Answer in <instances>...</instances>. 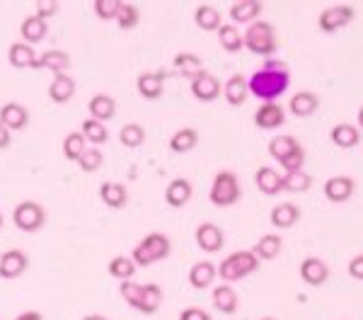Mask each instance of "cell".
<instances>
[{"label":"cell","mask_w":363,"mask_h":320,"mask_svg":"<svg viewBox=\"0 0 363 320\" xmlns=\"http://www.w3.org/2000/svg\"><path fill=\"white\" fill-rule=\"evenodd\" d=\"M262 265V260L257 258L252 250H238V253L228 255V258L220 262V267H216L218 277L223 282H240V279L250 277L252 272H257Z\"/></svg>","instance_id":"obj_3"},{"label":"cell","mask_w":363,"mask_h":320,"mask_svg":"<svg viewBox=\"0 0 363 320\" xmlns=\"http://www.w3.org/2000/svg\"><path fill=\"white\" fill-rule=\"evenodd\" d=\"M220 95L225 97V102L230 104V107H242L245 102H247V78H245L242 73H233L230 78L223 83V92Z\"/></svg>","instance_id":"obj_13"},{"label":"cell","mask_w":363,"mask_h":320,"mask_svg":"<svg viewBox=\"0 0 363 320\" xmlns=\"http://www.w3.org/2000/svg\"><path fill=\"white\" fill-rule=\"evenodd\" d=\"M102 162H104V155H102V150L95 148V145H87V148L83 150V155L78 158V165H80V170L83 172H97L99 167H102Z\"/></svg>","instance_id":"obj_42"},{"label":"cell","mask_w":363,"mask_h":320,"mask_svg":"<svg viewBox=\"0 0 363 320\" xmlns=\"http://www.w3.org/2000/svg\"><path fill=\"white\" fill-rule=\"evenodd\" d=\"M179 320H213V318H211V313L203 311V308L189 306V308H184V311L179 313Z\"/></svg>","instance_id":"obj_49"},{"label":"cell","mask_w":363,"mask_h":320,"mask_svg":"<svg viewBox=\"0 0 363 320\" xmlns=\"http://www.w3.org/2000/svg\"><path fill=\"white\" fill-rule=\"evenodd\" d=\"M87 112H90V119H97V121H109L114 119L116 114V100L112 95H104V92H99V95L90 97V102H87Z\"/></svg>","instance_id":"obj_18"},{"label":"cell","mask_w":363,"mask_h":320,"mask_svg":"<svg viewBox=\"0 0 363 320\" xmlns=\"http://www.w3.org/2000/svg\"><path fill=\"white\" fill-rule=\"evenodd\" d=\"M349 277L356 279V282H361L363 279V258L361 255H356V258L349 262Z\"/></svg>","instance_id":"obj_50"},{"label":"cell","mask_w":363,"mask_h":320,"mask_svg":"<svg viewBox=\"0 0 363 320\" xmlns=\"http://www.w3.org/2000/svg\"><path fill=\"white\" fill-rule=\"evenodd\" d=\"M165 78L167 71H145L138 75L136 87L140 92V97L145 100H160L162 92H165Z\"/></svg>","instance_id":"obj_9"},{"label":"cell","mask_w":363,"mask_h":320,"mask_svg":"<svg viewBox=\"0 0 363 320\" xmlns=\"http://www.w3.org/2000/svg\"><path fill=\"white\" fill-rule=\"evenodd\" d=\"M301 279L310 287H322L330 279V267L320 258H308L301 262Z\"/></svg>","instance_id":"obj_16"},{"label":"cell","mask_w":363,"mask_h":320,"mask_svg":"<svg viewBox=\"0 0 363 320\" xmlns=\"http://www.w3.org/2000/svg\"><path fill=\"white\" fill-rule=\"evenodd\" d=\"M216 277H218V272H216V265H213V262H208V260L196 262V265L189 270V284L194 289H208L211 284H213Z\"/></svg>","instance_id":"obj_26"},{"label":"cell","mask_w":363,"mask_h":320,"mask_svg":"<svg viewBox=\"0 0 363 320\" xmlns=\"http://www.w3.org/2000/svg\"><path fill=\"white\" fill-rule=\"evenodd\" d=\"M240 180L235 172L230 170H220L218 175L213 177V184H211V202L216 204V206H233L238 199H240Z\"/></svg>","instance_id":"obj_5"},{"label":"cell","mask_w":363,"mask_h":320,"mask_svg":"<svg viewBox=\"0 0 363 320\" xmlns=\"http://www.w3.org/2000/svg\"><path fill=\"white\" fill-rule=\"evenodd\" d=\"M37 68H44V71H51L54 75L58 73H68L70 68V56L61 49H49L44 51L42 56H37Z\"/></svg>","instance_id":"obj_20"},{"label":"cell","mask_w":363,"mask_h":320,"mask_svg":"<svg viewBox=\"0 0 363 320\" xmlns=\"http://www.w3.org/2000/svg\"><path fill=\"white\" fill-rule=\"evenodd\" d=\"M169 250H172V243H169V238L165 233H148V236L133 248L131 260L136 262V267H148V265H153V262L165 260L169 255Z\"/></svg>","instance_id":"obj_4"},{"label":"cell","mask_w":363,"mask_h":320,"mask_svg":"<svg viewBox=\"0 0 363 320\" xmlns=\"http://www.w3.org/2000/svg\"><path fill=\"white\" fill-rule=\"evenodd\" d=\"M255 182H257V187H259L262 194H267V197H277L284 192V187H281V175L277 170H272V167H267V165L257 170Z\"/></svg>","instance_id":"obj_31"},{"label":"cell","mask_w":363,"mask_h":320,"mask_svg":"<svg viewBox=\"0 0 363 320\" xmlns=\"http://www.w3.org/2000/svg\"><path fill=\"white\" fill-rule=\"evenodd\" d=\"M194 22L203 32H218V27L223 25V17H220V13L213 5H199L194 10Z\"/></svg>","instance_id":"obj_33"},{"label":"cell","mask_w":363,"mask_h":320,"mask_svg":"<svg viewBox=\"0 0 363 320\" xmlns=\"http://www.w3.org/2000/svg\"><path fill=\"white\" fill-rule=\"evenodd\" d=\"M107 272L109 277L119 279V282H128V279H133V275H136V262L126 258V255H119V258L109 260Z\"/></svg>","instance_id":"obj_36"},{"label":"cell","mask_w":363,"mask_h":320,"mask_svg":"<svg viewBox=\"0 0 363 320\" xmlns=\"http://www.w3.org/2000/svg\"><path fill=\"white\" fill-rule=\"evenodd\" d=\"M196 243L203 253H220L225 245L223 231L216 224H199L196 226Z\"/></svg>","instance_id":"obj_12"},{"label":"cell","mask_w":363,"mask_h":320,"mask_svg":"<svg viewBox=\"0 0 363 320\" xmlns=\"http://www.w3.org/2000/svg\"><path fill=\"white\" fill-rule=\"evenodd\" d=\"M119 141L121 145H126V148H140V145L145 143V129L140 124H124L119 131Z\"/></svg>","instance_id":"obj_40"},{"label":"cell","mask_w":363,"mask_h":320,"mask_svg":"<svg viewBox=\"0 0 363 320\" xmlns=\"http://www.w3.org/2000/svg\"><path fill=\"white\" fill-rule=\"evenodd\" d=\"M199 145V131L191 129V126H182L179 131L172 133L169 138V150L172 153H189Z\"/></svg>","instance_id":"obj_27"},{"label":"cell","mask_w":363,"mask_h":320,"mask_svg":"<svg viewBox=\"0 0 363 320\" xmlns=\"http://www.w3.org/2000/svg\"><path fill=\"white\" fill-rule=\"evenodd\" d=\"M0 124L8 131H22L29 124V112L25 104L20 102H8L0 107Z\"/></svg>","instance_id":"obj_11"},{"label":"cell","mask_w":363,"mask_h":320,"mask_svg":"<svg viewBox=\"0 0 363 320\" xmlns=\"http://www.w3.org/2000/svg\"><path fill=\"white\" fill-rule=\"evenodd\" d=\"M10 141H13V136H10V131L5 129L3 124H0V150H5V148H8Z\"/></svg>","instance_id":"obj_51"},{"label":"cell","mask_w":363,"mask_h":320,"mask_svg":"<svg viewBox=\"0 0 363 320\" xmlns=\"http://www.w3.org/2000/svg\"><path fill=\"white\" fill-rule=\"evenodd\" d=\"M330 138L337 148H356V145L361 143V131L351 124H337V126H332Z\"/></svg>","instance_id":"obj_29"},{"label":"cell","mask_w":363,"mask_h":320,"mask_svg":"<svg viewBox=\"0 0 363 320\" xmlns=\"http://www.w3.org/2000/svg\"><path fill=\"white\" fill-rule=\"evenodd\" d=\"M15 320H44L42 313H37V311H25V313H20Z\"/></svg>","instance_id":"obj_52"},{"label":"cell","mask_w":363,"mask_h":320,"mask_svg":"<svg viewBox=\"0 0 363 320\" xmlns=\"http://www.w3.org/2000/svg\"><path fill=\"white\" fill-rule=\"evenodd\" d=\"M121 0H95L92 3V10L99 20H116V13H119Z\"/></svg>","instance_id":"obj_46"},{"label":"cell","mask_w":363,"mask_h":320,"mask_svg":"<svg viewBox=\"0 0 363 320\" xmlns=\"http://www.w3.org/2000/svg\"><path fill=\"white\" fill-rule=\"evenodd\" d=\"M99 199L109 209H124L128 202V192L119 182H102L99 184Z\"/></svg>","instance_id":"obj_25"},{"label":"cell","mask_w":363,"mask_h":320,"mask_svg":"<svg viewBox=\"0 0 363 320\" xmlns=\"http://www.w3.org/2000/svg\"><path fill=\"white\" fill-rule=\"evenodd\" d=\"M0 228H3V214H0Z\"/></svg>","instance_id":"obj_54"},{"label":"cell","mask_w":363,"mask_h":320,"mask_svg":"<svg viewBox=\"0 0 363 320\" xmlns=\"http://www.w3.org/2000/svg\"><path fill=\"white\" fill-rule=\"evenodd\" d=\"M213 308L223 316H233L238 311V294L233 291L230 284H220L213 289Z\"/></svg>","instance_id":"obj_28"},{"label":"cell","mask_w":363,"mask_h":320,"mask_svg":"<svg viewBox=\"0 0 363 320\" xmlns=\"http://www.w3.org/2000/svg\"><path fill=\"white\" fill-rule=\"evenodd\" d=\"M174 71L184 75V78H194L199 71H203V63L196 54H186L184 51V54L174 56Z\"/></svg>","instance_id":"obj_39"},{"label":"cell","mask_w":363,"mask_h":320,"mask_svg":"<svg viewBox=\"0 0 363 320\" xmlns=\"http://www.w3.org/2000/svg\"><path fill=\"white\" fill-rule=\"evenodd\" d=\"M80 133L85 136V141L90 143V145H102V143H107L109 141V131H107V126L102 124V121H97V119H87L80 124Z\"/></svg>","instance_id":"obj_34"},{"label":"cell","mask_w":363,"mask_h":320,"mask_svg":"<svg viewBox=\"0 0 363 320\" xmlns=\"http://www.w3.org/2000/svg\"><path fill=\"white\" fill-rule=\"evenodd\" d=\"M46 22L44 20H39L37 15H29L22 20V25H20V34H22V39H25V44H39V42H44V37H46Z\"/></svg>","instance_id":"obj_30"},{"label":"cell","mask_w":363,"mask_h":320,"mask_svg":"<svg viewBox=\"0 0 363 320\" xmlns=\"http://www.w3.org/2000/svg\"><path fill=\"white\" fill-rule=\"evenodd\" d=\"M262 8L264 5L257 3V0H238V3L230 5V20L238 22V25H252V22H257Z\"/></svg>","instance_id":"obj_21"},{"label":"cell","mask_w":363,"mask_h":320,"mask_svg":"<svg viewBox=\"0 0 363 320\" xmlns=\"http://www.w3.org/2000/svg\"><path fill=\"white\" fill-rule=\"evenodd\" d=\"M140 22V10L133 3H121L116 13V25L121 29H133Z\"/></svg>","instance_id":"obj_43"},{"label":"cell","mask_w":363,"mask_h":320,"mask_svg":"<svg viewBox=\"0 0 363 320\" xmlns=\"http://www.w3.org/2000/svg\"><path fill=\"white\" fill-rule=\"evenodd\" d=\"M262 320H277V318H262Z\"/></svg>","instance_id":"obj_55"},{"label":"cell","mask_w":363,"mask_h":320,"mask_svg":"<svg viewBox=\"0 0 363 320\" xmlns=\"http://www.w3.org/2000/svg\"><path fill=\"white\" fill-rule=\"evenodd\" d=\"M119 294H121V299H124L128 306L138 311V306H140V284L131 282V279H128V282H121Z\"/></svg>","instance_id":"obj_47"},{"label":"cell","mask_w":363,"mask_h":320,"mask_svg":"<svg viewBox=\"0 0 363 320\" xmlns=\"http://www.w3.org/2000/svg\"><path fill=\"white\" fill-rule=\"evenodd\" d=\"M318 107H320V97L310 90L296 92V95L291 97V104H289V109L294 116H310V114L318 112Z\"/></svg>","instance_id":"obj_23"},{"label":"cell","mask_w":363,"mask_h":320,"mask_svg":"<svg viewBox=\"0 0 363 320\" xmlns=\"http://www.w3.org/2000/svg\"><path fill=\"white\" fill-rule=\"evenodd\" d=\"M83 320H109L107 316H99V313H90V316H85Z\"/></svg>","instance_id":"obj_53"},{"label":"cell","mask_w":363,"mask_h":320,"mask_svg":"<svg viewBox=\"0 0 363 320\" xmlns=\"http://www.w3.org/2000/svg\"><path fill=\"white\" fill-rule=\"evenodd\" d=\"M296 145H298V141L294 136H277V138H272V143H269V155L281 160V158H286Z\"/></svg>","instance_id":"obj_44"},{"label":"cell","mask_w":363,"mask_h":320,"mask_svg":"<svg viewBox=\"0 0 363 320\" xmlns=\"http://www.w3.org/2000/svg\"><path fill=\"white\" fill-rule=\"evenodd\" d=\"M291 85V71H272V68H262L247 80V90L262 102H277Z\"/></svg>","instance_id":"obj_1"},{"label":"cell","mask_w":363,"mask_h":320,"mask_svg":"<svg viewBox=\"0 0 363 320\" xmlns=\"http://www.w3.org/2000/svg\"><path fill=\"white\" fill-rule=\"evenodd\" d=\"M191 194H194V187L186 177H177L167 184L165 189V202L169 204L172 209H182L184 204H189Z\"/></svg>","instance_id":"obj_17"},{"label":"cell","mask_w":363,"mask_h":320,"mask_svg":"<svg viewBox=\"0 0 363 320\" xmlns=\"http://www.w3.org/2000/svg\"><path fill=\"white\" fill-rule=\"evenodd\" d=\"M8 61L13 68H37V51L25 42H15L8 49Z\"/></svg>","instance_id":"obj_22"},{"label":"cell","mask_w":363,"mask_h":320,"mask_svg":"<svg viewBox=\"0 0 363 320\" xmlns=\"http://www.w3.org/2000/svg\"><path fill=\"white\" fill-rule=\"evenodd\" d=\"M162 304V289L157 284H140V306L138 311L145 316H153Z\"/></svg>","instance_id":"obj_32"},{"label":"cell","mask_w":363,"mask_h":320,"mask_svg":"<svg viewBox=\"0 0 363 320\" xmlns=\"http://www.w3.org/2000/svg\"><path fill=\"white\" fill-rule=\"evenodd\" d=\"M29 267V258L22 250H8V253L0 255V279H17L25 275Z\"/></svg>","instance_id":"obj_10"},{"label":"cell","mask_w":363,"mask_h":320,"mask_svg":"<svg viewBox=\"0 0 363 320\" xmlns=\"http://www.w3.org/2000/svg\"><path fill=\"white\" fill-rule=\"evenodd\" d=\"M279 165L284 167L286 172H296V170H303V165H306V150H303V145L298 143L294 150H291L286 158L279 160Z\"/></svg>","instance_id":"obj_45"},{"label":"cell","mask_w":363,"mask_h":320,"mask_svg":"<svg viewBox=\"0 0 363 320\" xmlns=\"http://www.w3.org/2000/svg\"><path fill=\"white\" fill-rule=\"evenodd\" d=\"M218 42L228 54H238L242 51V34L235 25H220L218 27Z\"/></svg>","instance_id":"obj_38"},{"label":"cell","mask_w":363,"mask_h":320,"mask_svg":"<svg viewBox=\"0 0 363 320\" xmlns=\"http://www.w3.org/2000/svg\"><path fill=\"white\" fill-rule=\"evenodd\" d=\"M281 245H284V241H281V236H274V233H267V236H262V238H259V243H257L252 253H255L259 260H274V258H277V255L281 253Z\"/></svg>","instance_id":"obj_37"},{"label":"cell","mask_w":363,"mask_h":320,"mask_svg":"<svg viewBox=\"0 0 363 320\" xmlns=\"http://www.w3.org/2000/svg\"><path fill=\"white\" fill-rule=\"evenodd\" d=\"M73 95H75V80L68 73L54 75V80L49 85V100L56 104H66L73 100Z\"/></svg>","instance_id":"obj_19"},{"label":"cell","mask_w":363,"mask_h":320,"mask_svg":"<svg viewBox=\"0 0 363 320\" xmlns=\"http://www.w3.org/2000/svg\"><path fill=\"white\" fill-rule=\"evenodd\" d=\"M242 49L252 51V54L257 56H274L279 49V39H277V29H274L272 22H252V25H247V29H245L242 34Z\"/></svg>","instance_id":"obj_2"},{"label":"cell","mask_w":363,"mask_h":320,"mask_svg":"<svg viewBox=\"0 0 363 320\" xmlns=\"http://www.w3.org/2000/svg\"><path fill=\"white\" fill-rule=\"evenodd\" d=\"M85 148H87V141H85V136L80 131H70L68 136L63 138V155H66L68 160L78 162V158L83 155Z\"/></svg>","instance_id":"obj_41"},{"label":"cell","mask_w":363,"mask_h":320,"mask_svg":"<svg viewBox=\"0 0 363 320\" xmlns=\"http://www.w3.org/2000/svg\"><path fill=\"white\" fill-rule=\"evenodd\" d=\"M13 224L22 233H37L46 224V211L37 202H22L13 209Z\"/></svg>","instance_id":"obj_6"},{"label":"cell","mask_w":363,"mask_h":320,"mask_svg":"<svg viewBox=\"0 0 363 320\" xmlns=\"http://www.w3.org/2000/svg\"><path fill=\"white\" fill-rule=\"evenodd\" d=\"M354 17H356V10L351 8V5H330V8H325L318 15V27L322 32L332 34V32H339L342 27H347Z\"/></svg>","instance_id":"obj_7"},{"label":"cell","mask_w":363,"mask_h":320,"mask_svg":"<svg viewBox=\"0 0 363 320\" xmlns=\"http://www.w3.org/2000/svg\"><path fill=\"white\" fill-rule=\"evenodd\" d=\"M34 8H37V15L39 20H49V17H54V15H58V10H61V5L56 3V0H39L37 5H34Z\"/></svg>","instance_id":"obj_48"},{"label":"cell","mask_w":363,"mask_h":320,"mask_svg":"<svg viewBox=\"0 0 363 320\" xmlns=\"http://www.w3.org/2000/svg\"><path fill=\"white\" fill-rule=\"evenodd\" d=\"M286 121V112L284 107L277 102H262V107H257L255 112V126L259 129H279Z\"/></svg>","instance_id":"obj_14"},{"label":"cell","mask_w":363,"mask_h":320,"mask_svg":"<svg viewBox=\"0 0 363 320\" xmlns=\"http://www.w3.org/2000/svg\"><path fill=\"white\" fill-rule=\"evenodd\" d=\"M356 189V182L347 175H337V177H330L325 182V197L335 204H344L347 199H351Z\"/></svg>","instance_id":"obj_15"},{"label":"cell","mask_w":363,"mask_h":320,"mask_svg":"<svg viewBox=\"0 0 363 320\" xmlns=\"http://www.w3.org/2000/svg\"><path fill=\"white\" fill-rule=\"evenodd\" d=\"M310 184H313V175H308L306 170H296V172L281 175V187H284V192H294V194H301V192L310 189Z\"/></svg>","instance_id":"obj_35"},{"label":"cell","mask_w":363,"mask_h":320,"mask_svg":"<svg viewBox=\"0 0 363 320\" xmlns=\"http://www.w3.org/2000/svg\"><path fill=\"white\" fill-rule=\"evenodd\" d=\"M220 92H223V83H220L213 73H208L206 68H203V71H199L194 78H191V95H194L196 100L213 102V100H218V97H220Z\"/></svg>","instance_id":"obj_8"},{"label":"cell","mask_w":363,"mask_h":320,"mask_svg":"<svg viewBox=\"0 0 363 320\" xmlns=\"http://www.w3.org/2000/svg\"><path fill=\"white\" fill-rule=\"evenodd\" d=\"M298 221H301V209H298L296 204L286 202V204H277V206L272 209V224L281 231L294 228Z\"/></svg>","instance_id":"obj_24"}]
</instances>
